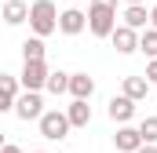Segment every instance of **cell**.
<instances>
[{
    "label": "cell",
    "mask_w": 157,
    "mask_h": 153,
    "mask_svg": "<svg viewBox=\"0 0 157 153\" xmlns=\"http://www.w3.org/2000/svg\"><path fill=\"white\" fill-rule=\"evenodd\" d=\"M26 22H29V29L37 37H51L59 29V7H55V0H33Z\"/></svg>",
    "instance_id": "6da1fadb"
},
{
    "label": "cell",
    "mask_w": 157,
    "mask_h": 153,
    "mask_svg": "<svg viewBox=\"0 0 157 153\" xmlns=\"http://www.w3.org/2000/svg\"><path fill=\"white\" fill-rule=\"evenodd\" d=\"M117 26V7L110 4H88V33L99 40H106Z\"/></svg>",
    "instance_id": "7a4b0ae2"
},
{
    "label": "cell",
    "mask_w": 157,
    "mask_h": 153,
    "mask_svg": "<svg viewBox=\"0 0 157 153\" xmlns=\"http://www.w3.org/2000/svg\"><path fill=\"white\" fill-rule=\"evenodd\" d=\"M37 124H40V135H44L48 142H59V139H66V135L73 131L66 110H44V113L37 117Z\"/></svg>",
    "instance_id": "3957f363"
},
{
    "label": "cell",
    "mask_w": 157,
    "mask_h": 153,
    "mask_svg": "<svg viewBox=\"0 0 157 153\" xmlns=\"http://www.w3.org/2000/svg\"><path fill=\"white\" fill-rule=\"evenodd\" d=\"M44 80H48V62H44V58H22L18 84H22L26 91H44Z\"/></svg>",
    "instance_id": "277c9868"
},
{
    "label": "cell",
    "mask_w": 157,
    "mask_h": 153,
    "mask_svg": "<svg viewBox=\"0 0 157 153\" xmlns=\"http://www.w3.org/2000/svg\"><path fill=\"white\" fill-rule=\"evenodd\" d=\"M11 113L18 117V120H37L44 113V99H40V91H18V99H15V110Z\"/></svg>",
    "instance_id": "5b68a950"
},
{
    "label": "cell",
    "mask_w": 157,
    "mask_h": 153,
    "mask_svg": "<svg viewBox=\"0 0 157 153\" xmlns=\"http://www.w3.org/2000/svg\"><path fill=\"white\" fill-rule=\"evenodd\" d=\"M106 40L113 44L117 55H135V51H139V29H132V26H124V22H117L113 33H110Z\"/></svg>",
    "instance_id": "8992f818"
},
{
    "label": "cell",
    "mask_w": 157,
    "mask_h": 153,
    "mask_svg": "<svg viewBox=\"0 0 157 153\" xmlns=\"http://www.w3.org/2000/svg\"><path fill=\"white\" fill-rule=\"evenodd\" d=\"M88 29V11H80V7H66V11H59V33H66V37H77Z\"/></svg>",
    "instance_id": "52a82bcc"
},
{
    "label": "cell",
    "mask_w": 157,
    "mask_h": 153,
    "mask_svg": "<svg viewBox=\"0 0 157 153\" xmlns=\"http://www.w3.org/2000/svg\"><path fill=\"white\" fill-rule=\"evenodd\" d=\"M113 146H117V153H135L139 146H143V135H139V128H132V124H117Z\"/></svg>",
    "instance_id": "ba28073f"
},
{
    "label": "cell",
    "mask_w": 157,
    "mask_h": 153,
    "mask_svg": "<svg viewBox=\"0 0 157 153\" xmlns=\"http://www.w3.org/2000/svg\"><path fill=\"white\" fill-rule=\"evenodd\" d=\"M106 113H110L113 124H128V120L135 117V102H132L128 95H113V99L106 102Z\"/></svg>",
    "instance_id": "9c48e42d"
},
{
    "label": "cell",
    "mask_w": 157,
    "mask_h": 153,
    "mask_svg": "<svg viewBox=\"0 0 157 153\" xmlns=\"http://www.w3.org/2000/svg\"><path fill=\"white\" fill-rule=\"evenodd\" d=\"M18 91H22L18 76L0 73V113H11V110H15V99H18Z\"/></svg>",
    "instance_id": "30bf717a"
},
{
    "label": "cell",
    "mask_w": 157,
    "mask_h": 153,
    "mask_svg": "<svg viewBox=\"0 0 157 153\" xmlns=\"http://www.w3.org/2000/svg\"><path fill=\"white\" fill-rule=\"evenodd\" d=\"M121 22L132 26V29H146V26H150V7H146V4H128V7L121 11Z\"/></svg>",
    "instance_id": "8fae6325"
},
{
    "label": "cell",
    "mask_w": 157,
    "mask_h": 153,
    "mask_svg": "<svg viewBox=\"0 0 157 153\" xmlns=\"http://www.w3.org/2000/svg\"><path fill=\"white\" fill-rule=\"evenodd\" d=\"M0 18H4L7 26H22V22L29 18V4H26V0H4Z\"/></svg>",
    "instance_id": "7c38bea8"
},
{
    "label": "cell",
    "mask_w": 157,
    "mask_h": 153,
    "mask_svg": "<svg viewBox=\"0 0 157 153\" xmlns=\"http://www.w3.org/2000/svg\"><path fill=\"white\" fill-rule=\"evenodd\" d=\"M91 99H73L70 106H66V117H70V128H88L91 124V106H88Z\"/></svg>",
    "instance_id": "4fadbf2b"
},
{
    "label": "cell",
    "mask_w": 157,
    "mask_h": 153,
    "mask_svg": "<svg viewBox=\"0 0 157 153\" xmlns=\"http://www.w3.org/2000/svg\"><path fill=\"white\" fill-rule=\"evenodd\" d=\"M70 99H91L95 95V80L88 73H70V88H66Z\"/></svg>",
    "instance_id": "5bb4252c"
},
{
    "label": "cell",
    "mask_w": 157,
    "mask_h": 153,
    "mask_svg": "<svg viewBox=\"0 0 157 153\" xmlns=\"http://www.w3.org/2000/svg\"><path fill=\"white\" fill-rule=\"evenodd\" d=\"M150 88H154V84H150L146 76H124V84H121V95H128L132 102H143V99L150 95Z\"/></svg>",
    "instance_id": "9a60e30c"
},
{
    "label": "cell",
    "mask_w": 157,
    "mask_h": 153,
    "mask_svg": "<svg viewBox=\"0 0 157 153\" xmlns=\"http://www.w3.org/2000/svg\"><path fill=\"white\" fill-rule=\"evenodd\" d=\"M66 88H70V73H66V69H48L44 91H51V95H66Z\"/></svg>",
    "instance_id": "2e32d148"
},
{
    "label": "cell",
    "mask_w": 157,
    "mask_h": 153,
    "mask_svg": "<svg viewBox=\"0 0 157 153\" xmlns=\"http://www.w3.org/2000/svg\"><path fill=\"white\" fill-rule=\"evenodd\" d=\"M139 51H143L146 58H157V29H154V26L139 29Z\"/></svg>",
    "instance_id": "e0dca14e"
},
{
    "label": "cell",
    "mask_w": 157,
    "mask_h": 153,
    "mask_svg": "<svg viewBox=\"0 0 157 153\" xmlns=\"http://www.w3.org/2000/svg\"><path fill=\"white\" fill-rule=\"evenodd\" d=\"M44 55H48L44 37H37V33H33V37H26V40H22V58H44Z\"/></svg>",
    "instance_id": "ac0fdd59"
},
{
    "label": "cell",
    "mask_w": 157,
    "mask_h": 153,
    "mask_svg": "<svg viewBox=\"0 0 157 153\" xmlns=\"http://www.w3.org/2000/svg\"><path fill=\"white\" fill-rule=\"evenodd\" d=\"M139 135H143V142H157V117H143L139 120Z\"/></svg>",
    "instance_id": "d6986e66"
},
{
    "label": "cell",
    "mask_w": 157,
    "mask_h": 153,
    "mask_svg": "<svg viewBox=\"0 0 157 153\" xmlns=\"http://www.w3.org/2000/svg\"><path fill=\"white\" fill-rule=\"evenodd\" d=\"M146 80H150V84H157V58H150V62H146Z\"/></svg>",
    "instance_id": "ffe728a7"
},
{
    "label": "cell",
    "mask_w": 157,
    "mask_h": 153,
    "mask_svg": "<svg viewBox=\"0 0 157 153\" xmlns=\"http://www.w3.org/2000/svg\"><path fill=\"white\" fill-rule=\"evenodd\" d=\"M0 153H26V150H22V146H15V142H4V146H0Z\"/></svg>",
    "instance_id": "44dd1931"
},
{
    "label": "cell",
    "mask_w": 157,
    "mask_h": 153,
    "mask_svg": "<svg viewBox=\"0 0 157 153\" xmlns=\"http://www.w3.org/2000/svg\"><path fill=\"white\" fill-rule=\"evenodd\" d=\"M135 153H157V142H143V146H139Z\"/></svg>",
    "instance_id": "7402d4cb"
},
{
    "label": "cell",
    "mask_w": 157,
    "mask_h": 153,
    "mask_svg": "<svg viewBox=\"0 0 157 153\" xmlns=\"http://www.w3.org/2000/svg\"><path fill=\"white\" fill-rule=\"evenodd\" d=\"M150 26H154V29H157V4H154V7H150Z\"/></svg>",
    "instance_id": "603a6c76"
},
{
    "label": "cell",
    "mask_w": 157,
    "mask_h": 153,
    "mask_svg": "<svg viewBox=\"0 0 157 153\" xmlns=\"http://www.w3.org/2000/svg\"><path fill=\"white\" fill-rule=\"evenodd\" d=\"M91 4H110V7H117V0H91Z\"/></svg>",
    "instance_id": "cb8c5ba5"
},
{
    "label": "cell",
    "mask_w": 157,
    "mask_h": 153,
    "mask_svg": "<svg viewBox=\"0 0 157 153\" xmlns=\"http://www.w3.org/2000/svg\"><path fill=\"white\" fill-rule=\"evenodd\" d=\"M124 4H146V0H124Z\"/></svg>",
    "instance_id": "d4e9b609"
},
{
    "label": "cell",
    "mask_w": 157,
    "mask_h": 153,
    "mask_svg": "<svg viewBox=\"0 0 157 153\" xmlns=\"http://www.w3.org/2000/svg\"><path fill=\"white\" fill-rule=\"evenodd\" d=\"M4 142H7V139H4V131H0V146H4Z\"/></svg>",
    "instance_id": "484cf974"
},
{
    "label": "cell",
    "mask_w": 157,
    "mask_h": 153,
    "mask_svg": "<svg viewBox=\"0 0 157 153\" xmlns=\"http://www.w3.org/2000/svg\"><path fill=\"white\" fill-rule=\"evenodd\" d=\"M29 153H48V150H29Z\"/></svg>",
    "instance_id": "4316f807"
},
{
    "label": "cell",
    "mask_w": 157,
    "mask_h": 153,
    "mask_svg": "<svg viewBox=\"0 0 157 153\" xmlns=\"http://www.w3.org/2000/svg\"><path fill=\"white\" fill-rule=\"evenodd\" d=\"M154 91H157V84H154Z\"/></svg>",
    "instance_id": "83f0119b"
},
{
    "label": "cell",
    "mask_w": 157,
    "mask_h": 153,
    "mask_svg": "<svg viewBox=\"0 0 157 153\" xmlns=\"http://www.w3.org/2000/svg\"><path fill=\"white\" fill-rule=\"evenodd\" d=\"M0 4H4V0H0Z\"/></svg>",
    "instance_id": "f1b7e54d"
}]
</instances>
